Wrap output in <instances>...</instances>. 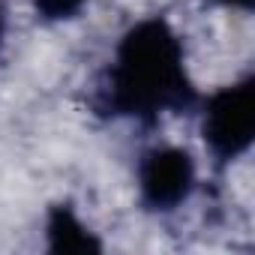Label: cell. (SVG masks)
<instances>
[{
	"instance_id": "1",
	"label": "cell",
	"mask_w": 255,
	"mask_h": 255,
	"mask_svg": "<svg viewBox=\"0 0 255 255\" xmlns=\"http://www.w3.org/2000/svg\"><path fill=\"white\" fill-rule=\"evenodd\" d=\"M192 84L183 69V45L162 18L135 24L117 45L108 102L117 114L153 117L180 111L192 102Z\"/></svg>"
},
{
	"instance_id": "2",
	"label": "cell",
	"mask_w": 255,
	"mask_h": 255,
	"mask_svg": "<svg viewBox=\"0 0 255 255\" xmlns=\"http://www.w3.org/2000/svg\"><path fill=\"white\" fill-rule=\"evenodd\" d=\"M255 132V81L246 78L219 90L204 111V141L219 159H234L252 144Z\"/></svg>"
},
{
	"instance_id": "3",
	"label": "cell",
	"mask_w": 255,
	"mask_h": 255,
	"mask_svg": "<svg viewBox=\"0 0 255 255\" xmlns=\"http://www.w3.org/2000/svg\"><path fill=\"white\" fill-rule=\"evenodd\" d=\"M141 198L153 210H171L192 192L195 183V162L180 147H159L150 150L138 168Z\"/></svg>"
},
{
	"instance_id": "4",
	"label": "cell",
	"mask_w": 255,
	"mask_h": 255,
	"mask_svg": "<svg viewBox=\"0 0 255 255\" xmlns=\"http://www.w3.org/2000/svg\"><path fill=\"white\" fill-rule=\"evenodd\" d=\"M48 243L54 252H96L99 243L93 234L75 219L69 207H54L48 219Z\"/></svg>"
},
{
	"instance_id": "5",
	"label": "cell",
	"mask_w": 255,
	"mask_h": 255,
	"mask_svg": "<svg viewBox=\"0 0 255 255\" xmlns=\"http://www.w3.org/2000/svg\"><path fill=\"white\" fill-rule=\"evenodd\" d=\"M33 3L45 18H72L84 0H33Z\"/></svg>"
},
{
	"instance_id": "6",
	"label": "cell",
	"mask_w": 255,
	"mask_h": 255,
	"mask_svg": "<svg viewBox=\"0 0 255 255\" xmlns=\"http://www.w3.org/2000/svg\"><path fill=\"white\" fill-rule=\"evenodd\" d=\"M216 3H228V6H252V0H216Z\"/></svg>"
},
{
	"instance_id": "7",
	"label": "cell",
	"mask_w": 255,
	"mask_h": 255,
	"mask_svg": "<svg viewBox=\"0 0 255 255\" xmlns=\"http://www.w3.org/2000/svg\"><path fill=\"white\" fill-rule=\"evenodd\" d=\"M0 42H3V9H0Z\"/></svg>"
}]
</instances>
